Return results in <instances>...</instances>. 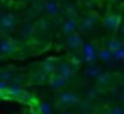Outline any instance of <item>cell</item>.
<instances>
[{
    "mask_svg": "<svg viewBox=\"0 0 124 114\" xmlns=\"http://www.w3.org/2000/svg\"><path fill=\"white\" fill-rule=\"evenodd\" d=\"M80 102L78 95H75L73 92H61L56 99V106L58 109H66V107H73Z\"/></svg>",
    "mask_w": 124,
    "mask_h": 114,
    "instance_id": "1",
    "label": "cell"
},
{
    "mask_svg": "<svg viewBox=\"0 0 124 114\" xmlns=\"http://www.w3.org/2000/svg\"><path fill=\"white\" fill-rule=\"evenodd\" d=\"M102 24H104V27H105L109 33H114V31H117L119 26H121V16H119V14H107V16L104 17Z\"/></svg>",
    "mask_w": 124,
    "mask_h": 114,
    "instance_id": "2",
    "label": "cell"
},
{
    "mask_svg": "<svg viewBox=\"0 0 124 114\" xmlns=\"http://www.w3.org/2000/svg\"><path fill=\"white\" fill-rule=\"evenodd\" d=\"M95 22H97L95 21V16H85L82 21H77V29L82 31V33H88V31L93 29Z\"/></svg>",
    "mask_w": 124,
    "mask_h": 114,
    "instance_id": "3",
    "label": "cell"
},
{
    "mask_svg": "<svg viewBox=\"0 0 124 114\" xmlns=\"http://www.w3.org/2000/svg\"><path fill=\"white\" fill-rule=\"evenodd\" d=\"M66 46H68L70 49H73V51H78V49L83 46V41H82V38H80V34H78L77 31L66 34Z\"/></svg>",
    "mask_w": 124,
    "mask_h": 114,
    "instance_id": "4",
    "label": "cell"
},
{
    "mask_svg": "<svg viewBox=\"0 0 124 114\" xmlns=\"http://www.w3.org/2000/svg\"><path fill=\"white\" fill-rule=\"evenodd\" d=\"M17 26V16L14 14H2L0 16V27L5 29V31H10Z\"/></svg>",
    "mask_w": 124,
    "mask_h": 114,
    "instance_id": "5",
    "label": "cell"
},
{
    "mask_svg": "<svg viewBox=\"0 0 124 114\" xmlns=\"http://www.w3.org/2000/svg\"><path fill=\"white\" fill-rule=\"evenodd\" d=\"M54 73H58V75H61L65 80H68V78H71V77L75 75V66L70 65V63H61L60 66H56V72H54Z\"/></svg>",
    "mask_w": 124,
    "mask_h": 114,
    "instance_id": "6",
    "label": "cell"
},
{
    "mask_svg": "<svg viewBox=\"0 0 124 114\" xmlns=\"http://www.w3.org/2000/svg\"><path fill=\"white\" fill-rule=\"evenodd\" d=\"M17 49V43L14 39H4L0 41V55H12Z\"/></svg>",
    "mask_w": 124,
    "mask_h": 114,
    "instance_id": "7",
    "label": "cell"
},
{
    "mask_svg": "<svg viewBox=\"0 0 124 114\" xmlns=\"http://www.w3.org/2000/svg\"><path fill=\"white\" fill-rule=\"evenodd\" d=\"M48 80H49L51 89H61V87H65V83H66V80H65L61 75H58V73H51Z\"/></svg>",
    "mask_w": 124,
    "mask_h": 114,
    "instance_id": "8",
    "label": "cell"
},
{
    "mask_svg": "<svg viewBox=\"0 0 124 114\" xmlns=\"http://www.w3.org/2000/svg\"><path fill=\"white\" fill-rule=\"evenodd\" d=\"M43 10H44V14H48V16H58L60 5H58L56 2H46V4L43 5Z\"/></svg>",
    "mask_w": 124,
    "mask_h": 114,
    "instance_id": "9",
    "label": "cell"
},
{
    "mask_svg": "<svg viewBox=\"0 0 124 114\" xmlns=\"http://www.w3.org/2000/svg\"><path fill=\"white\" fill-rule=\"evenodd\" d=\"M63 33L65 34H70V33H75L77 31V19H66L63 22Z\"/></svg>",
    "mask_w": 124,
    "mask_h": 114,
    "instance_id": "10",
    "label": "cell"
},
{
    "mask_svg": "<svg viewBox=\"0 0 124 114\" xmlns=\"http://www.w3.org/2000/svg\"><path fill=\"white\" fill-rule=\"evenodd\" d=\"M56 63H54V60H46V61H43V65H41V70L44 72V73H48V75H51V73H54L56 72Z\"/></svg>",
    "mask_w": 124,
    "mask_h": 114,
    "instance_id": "11",
    "label": "cell"
},
{
    "mask_svg": "<svg viewBox=\"0 0 124 114\" xmlns=\"http://www.w3.org/2000/svg\"><path fill=\"white\" fill-rule=\"evenodd\" d=\"M110 73H107V72H100L97 77H95V80H97V85H100V87H104V85H109L110 83Z\"/></svg>",
    "mask_w": 124,
    "mask_h": 114,
    "instance_id": "12",
    "label": "cell"
},
{
    "mask_svg": "<svg viewBox=\"0 0 124 114\" xmlns=\"http://www.w3.org/2000/svg\"><path fill=\"white\" fill-rule=\"evenodd\" d=\"M34 27H36V31H39V33H48L49 27H51V22H49L48 19H39V21L34 24Z\"/></svg>",
    "mask_w": 124,
    "mask_h": 114,
    "instance_id": "13",
    "label": "cell"
},
{
    "mask_svg": "<svg viewBox=\"0 0 124 114\" xmlns=\"http://www.w3.org/2000/svg\"><path fill=\"white\" fill-rule=\"evenodd\" d=\"M36 33V27H34V24L32 22H26L24 26H22V36L24 38H32V34Z\"/></svg>",
    "mask_w": 124,
    "mask_h": 114,
    "instance_id": "14",
    "label": "cell"
},
{
    "mask_svg": "<svg viewBox=\"0 0 124 114\" xmlns=\"http://www.w3.org/2000/svg\"><path fill=\"white\" fill-rule=\"evenodd\" d=\"M121 46H122V43H121L119 39H114V38H112V39L107 41V46H105V48H107L110 53H116V51L121 49Z\"/></svg>",
    "mask_w": 124,
    "mask_h": 114,
    "instance_id": "15",
    "label": "cell"
},
{
    "mask_svg": "<svg viewBox=\"0 0 124 114\" xmlns=\"http://www.w3.org/2000/svg\"><path fill=\"white\" fill-rule=\"evenodd\" d=\"M48 78H49V75H48V73H44V72L34 73V77H32V80H34V82H38V83H44Z\"/></svg>",
    "mask_w": 124,
    "mask_h": 114,
    "instance_id": "16",
    "label": "cell"
},
{
    "mask_svg": "<svg viewBox=\"0 0 124 114\" xmlns=\"http://www.w3.org/2000/svg\"><path fill=\"white\" fill-rule=\"evenodd\" d=\"M99 73H100V68H99V66H95V65L88 66V68H87V72H85V75H87V77H93V78H95Z\"/></svg>",
    "mask_w": 124,
    "mask_h": 114,
    "instance_id": "17",
    "label": "cell"
},
{
    "mask_svg": "<svg viewBox=\"0 0 124 114\" xmlns=\"http://www.w3.org/2000/svg\"><path fill=\"white\" fill-rule=\"evenodd\" d=\"M99 56H100L102 60H105V61H110V60L114 58V53H110V51H109L107 48H104V49H102V51L99 53Z\"/></svg>",
    "mask_w": 124,
    "mask_h": 114,
    "instance_id": "18",
    "label": "cell"
},
{
    "mask_svg": "<svg viewBox=\"0 0 124 114\" xmlns=\"http://www.w3.org/2000/svg\"><path fill=\"white\" fill-rule=\"evenodd\" d=\"M10 78H12V72L10 70H0V80L10 82Z\"/></svg>",
    "mask_w": 124,
    "mask_h": 114,
    "instance_id": "19",
    "label": "cell"
},
{
    "mask_svg": "<svg viewBox=\"0 0 124 114\" xmlns=\"http://www.w3.org/2000/svg\"><path fill=\"white\" fill-rule=\"evenodd\" d=\"M66 16L68 19H77V9L73 5H66Z\"/></svg>",
    "mask_w": 124,
    "mask_h": 114,
    "instance_id": "20",
    "label": "cell"
},
{
    "mask_svg": "<svg viewBox=\"0 0 124 114\" xmlns=\"http://www.w3.org/2000/svg\"><path fill=\"white\" fill-rule=\"evenodd\" d=\"M85 58L90 61L92 58H93V51H92V44H87L85 46Z\"/></svg>",
    "mask_w": 124,
    "mask_h": 114,
    "instance_id": "21",
    "label": "cell"
},
{
    "mask_svg": "<svg viewBox=\"0 0 124 114\" xmlns=\"http://www.w3.org/2000/svg\"><path fill=\"white\" fill-rule=\"evenodd\" d=\"M107 114H124V109L116 106V107H110V109L107 111Z\"/></svg>",
    "mask_w": 124,
    "mask_h": 114,
    "instance_id": "22",
    "label": "cell"
},
{
    "mask_svg": "<svg viewBox=\"0 0 124 114\" xmlns=\"http://www.w3.org/2000/svg\"><path fill=\"white\" fill-rule=\"evenodd\" d=\"M39 109H41V112H43V114H49V111H51L48 104H41V106H39Z\"/></svg>",
    "mask_w": 124,
    "mask_h": 114,
    "instance_id": "23",
    "label": "cell"
},
{
    "mask_svg": "<svg viewBox=\"0 0 124 114\" xmlns=\"http://www.w3.org/2000/svg\"><path fill=\"white\" fill-rule=\"evenodd\" d=\"M9 87V82H4V80H0V90H5Z\"/></svg>",
    "mask_w": 124,
    "mask_h": 114,
    "instance_id": "24",
    "label": "cell"
},
{
    "mask_svg": "<svg viewBox=\"0 0 124 114\" xmlns=\"http://www.w3.org/2000/svg\"><path fill=\"white\" fill-rule=\"evenodd\" d=\"M119 27H121V33L124 34V24H122V26H119Z\"/></svg>",
    "mask_w": 124,
    "mask_h": 114,
    "instance_id": "25",
    "label": "cell"
},
{
    "mask_svg": "<svg viewBox=\"0 0 124 114\" xmlns=\"http://www.w3.org/2000/svg\"><path fill=\"white\" fill-rule=\"evenodd\" d=\"M61 114H71V112H66V111H63V112H61Z\"/></svg>",
    "mask_w": 124,
    "mask_h": 114,
    "instance_id": "26",
    "label": "cell"
},
{
    "mask_svg": "<svg viewBox=\"0 0 124 114\" xmlns=\"http://www.w3.org/2000/svg\"><path fill=\"white\" fill-rule=\"evenodd\" d=\"M121 49H122V51H124V43H122V46H121Z\"/></svg>",
    "mask_w": 124,
    "mask_h": 114,
    "instance_id": "27",
    "label": "cell"
},
{
    "mask_svg": "<svg viewBox=\"0 0 124 114\" xmlns=\"http://www.w3.org/2000/svg\"><path fill=\"white\" fill-rule=\"evenodd\" d=\"M0 33H2V27H0Z\"/></svg>",
    "mask_w": 124,
    "mask_h": 114,
    "instance_id": "28",
    "label": "cell"
},
{
    "mask_svg": "<svg viewBox=\"0 0 124 114\" xmlns=\"http://www.w3.org/2000/svg\"><path fill=\"white\" fill-rule=\"evenodd\" d=\"M21 2H26V0H21Z\"/></svg>",
    "mask_w": 124,
    "mask_h": 114,
    "instance_id": "29",
    "label": "cell"
},
{
    "mask_svg": "<svg viewBox=\"0 0 124 114\" xmlns=\"http://www.w3.org/2000/svg\"><path fill=\"white\" fill-rule=\"evenodd\" d=\"M121 2H124V0H121Z\"/></svg>",
    "mask_w": 124,
    "mask_h": 114,
    "instance_id": "30",
    "label": "cell"
},
{
    "mask_svg": "<svg viewBox=\"0 0 124 114\" xmlns=\"http://www.w3.org/2000/svg\"><path fill=\"white\" fill-rule=\"evenodd\" d=\"M122 99H124V95H122Z\"/></svg>",
    "mask_w": 124,
    "mask_h": 114,
    "instance_id": "31",
    "label": "cell"
}]
</instances>
